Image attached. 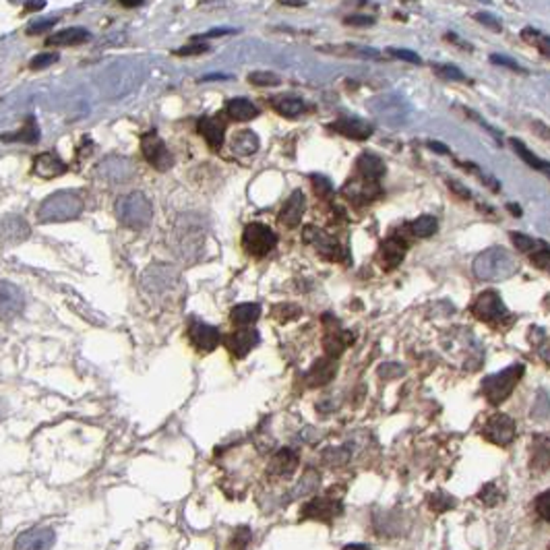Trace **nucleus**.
<instances>
[{"instance_id":"obj_1","label":"nucleus","mask_w":550,"mask_h":550,"mask_svg":"<svg viewBox=\"0 0 550 550\" xmlns=\"http://www.w3.org/2000/svg\"><path fill=\"white\" fill-rule=\"evenodd\" d=\"M519 265L513 255L501 247H492L474 259V275L482 282H505L517 273Z\"/></svg>"},{"instance_id":"obj_2","label":"nucleus","mask_w":550,"mask_h":550,"mask_svg":"<svg viewBox=\"0 0 550 550\" xmlns=\"http://www.w3.org/2000/svg\"><path fill=\"white\" fill-rule=\"evenodd\" d=\"M81 213H83V197L79 192H75V190L52 192L38 207V219L42 224L77 219Z\"/></svg>"},{"instance_id":"obj_3","label":"nucleus","mask_w":550,"mask_h":550,"mask_svg":"<svg viewBox=\"0 0 550 550\" xmlns=\"http://www.w3.org/2000/svg\"><path fill=\"white\" fill-rule=\"evenodd\" d=\"M114 213H116V219L123 226H127L131 230H145L151 224L153 209H151L149 199L143 192L135 190V192L123 195L116 201Z\"/></svg>"},{"instance_id":"obj_4","label":"nucleus","mask_w":550,"mask_h":550,"mask_svg":"<svg viewBox=\"0 0 550 550\" xmlns=\"http://www.w3.org/2000/svg\"><path fill=\"white\" fill-rule=\"evenodd\" d=\"M523 364H511L509 368L497 373V375H490L484 379L482 383V391L486 395V399L492 403V405H499L503 403L511 393L513 389L517 387L519 379L523 377Z\"/></svg>"},{"instance_id":"obj_5","label":"nucleus","mask_w":550,"mask_h":550,"mask_svg":"<svg viewBox=\"0 0 550 550\" xmlns=\"http://www.w3.org/2000/svg\"><path fill=\"white\" fill-rule=\"evenodd\" d=\"M242 247L251 257L263 259L277 247V236L269 226L261 222H253L242 232Z\"/></svg>"},{"instance_id":"obj_6","label":"nucleus","mask_w":550,"mask_h":550,"mask_svg":"<svg viewBox=\"0 0 550 550\" xmlns=\"http://www.w3.org/2000/svg\"><path fill=\"white\" fill-rule=\"evenodd\" d=\"M302 240L306 245H310L316 251V255L325 261H344L346 259L344 247L336 238L329 236L327 232H323L321 228L306 226L302 232Z\"/></svg>"},{"instance_id":"obj_7","label":"nucleus","mask_w":550,"mask_h":550,"mask_svg":"<svg viewBox=\"0 0 550 550\" xmlns=\"http://www.w3.org/2000/svg\"><path fill=\"white\" fill-rule=\"evenodd\" d=\"M472 312L480 318V321H486V323H503L507 316H509V310L507 306L503 304L501 296L492 290H486L482 292L474 304H472Z\"/></svg>"},{"instance_id":"obj_8","label":"nucleus","mask_w":550,"mask_h":550,"mask_svg":"<svg viewBox=\"0 0 550 550\" xmlns=\"http://www.w3.org/2000/svg\"><path fill=\"white\" fill-rule=\"evenodd\" d=\"M482 436L492 445L507 447L515 438V420L507 414H495L486 420L482 428Z\"/></svg>"},{"instance_id":"obj_9","label":"nucleus","mask_w":550,"mask_h":550,"mask_svg":"<svg viewBox=\"0 0 550 550\" xmlns=\"http://www.w3.org/2000/svg\"><path fill=\"white\" fill-rule=\"evenodd\" d=\"M302 517L306 519H316V521H325L332 523L336 517H340L344 513V503L338 499H327V497H314L310 501H306L300 509Z\"/></svg>"},{"instance_id":"obj_10","label":"nucleus","mask_w":550,"mask_h":550,"mask_svg":"<svg viewBox=\"0 0 550 550\" xmlns=\"http://www.w3.org/2000/svg\"><path fill=\"white\" fill-rule=\"evenodd\" d=\"M141 151L143 158L155 168V170H170L174 166V158L170 153V149L166 147V143L155 135V133H145L141 137Z\"/></svg>"},{"instance_id":"obj_11","label":"nucleus","mask_w":550,"mask_h":550,"mask_svg":"<svg viewBox=\"0 0 550 550\" xmlns=\"http://www.w3.org/2000/svg\"><path fill=\"white\" fill-rule=\"evenodd\" d=\"M56 542V534L52 527H32L17 536L13 550H50Z\"/></svg>"},{"instance_id":"obj_12","label":"nucleus","mask_w":550,"mask_h":550,"mask_svg":"<svg viewBox=\"0 0 550 550\" xmlns=\"http://www.w3.org/2000/svg\"><path fill=\"white\" fill-rule=\"evenodd\" d=\"M188 340H190V344L197 350L211 352V350H215L219 346V342H222V336H219V329L217 327H211L207 323L195 321L188 327Z\"/></svg>"},{"instance_id":"obj_13","label":"nucleus","mask_w":550,"mask_h":550,"mask_svg":"<svg viewBox=\"0 0 550 550\" xmlns=\"http://www.w3.org/2000/svg\"><path fill=\"white\" fill-rule=\"evenodd\" d=\"M197 131L201 133V137L207 141V145L211 149H219L226 141V121L215 114V116H203L197 123Z\"/></svg>"},{"instance_id":"obj_14","label":"nucleus","mask_w":550,"mask_h":550,"mask_svg":"<svg viewBox=\"0 0 550 550\" xmlns=\"http://www.w3.org/2000/svg\"><path fill=\"white\" fill-rule=\"evenodd\" d=\"M259 332L257 329H251V327H245V329H236L232 332L226 340V346L230 350V354L234 358H245L253 348H257L259 344Z\"/></svg>"},{"instance_id":"obj_15","label":"nucleus","mask_w":550,"mask_h":550,"mask_svg":"<svg viewBox=\"0 0 550 550\" xmlns=\"http://www.w3.org/2000/svg\"><path fill=\"white\" fill-rule=\"evenodd\" d=\"M304 207H306V201H304V195L302 190H294L286 203L282 205L279 213H277V219L279 224L286 226V228H296L300 224V219L304 215Z\"/></svg>"},{"instance_id":"obj_16","label":"nucleus","mask_w":550,"mask_h":550,"mask_svg":"<svg viewBox=\"0 0 550 550\" xmlns=\"http://www.w3.org/2000/svg\"><path fill=\"white\" fill-rule=\"evenodd\" d=\"M97 174L108 180V182H127L131 176H133V166L129 160L125 158H108L101 162V166L97 168Z\"/></svg>"},{"instance_id":"obj_17","label":"nucleus","mask_w":550,"mask_h":550,"mask_svg":"<svg viewBox=\"0 0 550 550\" xmlns=\"http://www.w3.org/2000/svg\"><path fill=\"white\" fill-rule=\"evenodd\" d=\"M408 253V242L399 236H389L381 242L379 259L385 265V269H395Z\"/></svg>"},{"instance_id":"obj_18","label":"nucleus","mask_w":550,"mask_h":550,"mask_svg":"<svg viewBox=\"0 0 550 550\" xmlns=\"http://www.w3.org/2000/svg\"><path fill=\"white\" fill-rule=\"evenodd\" d=\"M66 170H68V166L52 151H44V153L36 155L34 168H32V172L40 178H56V176H62Z\"/></svg>"},{"instance_id":"obj_19","label":"nucleus","mask_w":550,"mask_h":550,"mask_svg":"<svg viewBox=\"0 0 550 550\" xmlns=\"http://www.w3.org/2000/svg\"><path fill=\"white\" fill-rule=\"evenodd\" d=\"M329 129L344 135V137H348V139H354V141H362V139H368L373 135V127L368 123L356 118V116H344L338 123H334Z\"/></svg>"},{"instance_id":"obj_20","label":"nucleus","mask_w":550,"mask_h":550,"mask_svg":"<svg viewBox=\"0 0 550 550\" xmlns=\"http://www.w3.org/2000/svg\"><path fill=\"white\" fill-rule=\"evenodd\" d=\"M352 336H348V332L340 329V323L336 325V329H327L325 334V340H323V346H325V352L332 360H338L344 350L348 348V344H352Z\"/></svg>"},{"instance_id":"obj_21","label":"nucleus","mask_w":550,"mask_h":550,"mask_svg":"<svg viewBox=\"0 0 550 550\" xmlns=\"http://www.w3.org/2000/svg\"><path fill=\"white\" fill-rule=\"evenodd\" d=\"M271 105L277 114H282L286 118H298L300 114L306 112L304 99L296 97V95H275V97H271Z\"/></svg>"},{"instance_id":"obj_22","label":"nucleus","mask_w":550,"mask_h":550,"mask_svg":"<svg viewBox=\"0 0 550 550\" xmlns=\"http://www.w3.org/2000/svg\"><path fill=\"white\" fill-rule=\"evenodd\" d=\"M91 40V34L83 27H66L62 32L52 34L46 40V46H79Z\"/></svg>"},{"instance_id":"obj_23","label":"nucleus","mask_w":550,"mask_h":550,"mask_svg":"<svg viewBox=\"0 0 550 550\" xmlns=\"http://www.w3.org/2000/svg\"><path fill=\"white\" fill-rule=\"evenodd\" d=\"M228 116L236 123H247L259 116V108L249 97H232L228 101Z\"/></svg>"},{"instance_id":"obj_24","label":"nucleus","mask_w":550,"mask_h":550,"mask_svg":"<svg viewBox=\"0 0 550 550\" xmlns=\"http://www.w3.org/2000/svg\"><path fill=\"white\" fill-rule=\"evenodd\" d=\"M298 468V455L292 449L277 451L269 462V474L273 476H292Z\"/></svg>"},{"instance_id":"obj_25","label":"nucleus","mask_w":550,"mask_h":550,"mask_svg":"<svg viewBox=\"0 0 550 550\" xmlns=\"http://www.w3.org/2000/svg\"><path fill=\"white\" fill-rule=\"evenodd\" d=\"M532 470H550V436H536L532 443Z\"/></svg>"},{"instance_id":"obj_26","label":"nucleus","mask_w":550,"mask_h":550,"mask_svg":"<svg viewBox=\"0 0 550 550\" xmlns=\"http://www.w3.org/2000/svg\"><path fill=\"white\" fill-rule=\"evenodd\" d=\"M509 143H511V147H513V151L532 168V170H538V172H542L548 180H550V162H544V160H540L532 149H527V145L523 143V141H519V139H509Z\"/></svg>"},{"instance_id":"obj_27","label":"nucleus","mask_w":550,"mask_h":550,"mask_svg":"<svg viewBox=\"0 0 550 550\" xmlns=\"http://www.w3.org/2000/svg\"><path fill=\"white\" fill-rule=\"evenodd\" d=\"M356 166H358L360 176L366 178V180H373V182L381 180V176L385 174V162L375 153H362L358 158Z\"/></svg>"},{"instance_id":"obj_28","label":"nucleus","mask_w":550,"mask_h":550,"mask_svg":"<svg viewBox=\"0 0 550 550\" xmlns=\"http://www.w3.org/2000/svg\"><path fill=\"white\" fill-rule=\"evenodd\" d=\"M344 192H346L350 199L375 201V199H379V195H381V186H379L377 182H373V180L362 178V182L350 180V182L344 186Z\"/></svg>"},{"instance_id":"obj_29","label":"nucleus","mask_w":550,"mask_h":550,"mask_svg":"<svg viewBox=\"0 0 550 550\" xmlns=\"http://www.w3.org/2000/svg\"><path fill=\"white\" fill-rule=\"evenodd\" d=\"M259 316H261V306L255 302H242L230 310V323H234L236 327H249L255 321H259Z\"/></svg>"},{"instance_id":"obj_30","label":"nucleus","mask_w":550,"mask_h":550,"mask_svg":"<svg viewBox=\"0 0 550 550\" xmlns=\"http://www.w3.org/2000/svg\"><path fill=\"white\" fill-rule=\"evenodd\" d=\"M334 375H336V364H334L332 358H329V360H316L314 366L308 371L306 381H308L310 387H321V385L332 381Z\"/></svg>"},{"instance_id":"obj_31","label":"nucleus","mask_w":550,"mask_h":550,"mask_svg":"<svg viewBox=\"0 0 550 550\" xmlns=\"http://www.w3.org/2000/svg\"><path fill=\"white\" fill-rule=\"evenodd\" d=\"M230 149L236 155H253L259 149V137L255 131H238L230 141Z\"/></svg>"},{"instance_id":"obj_32","label":"nucleus","mask_w":550,"mask_h":550,"mask_svg":"<svg viewBox=\"0 0 550 550\" xmlns=\"http://www.w3.org/2000/svg\"><path fill=\"white\" fill-rule=\"evenodd\" d=\"M0 304H3L5 316H11V314L21 312V306H23L21 292L15 286H11L9 282H5L3 284V292H0Z\"/></svg>"},{"instance_id":"obj_33","label":"nucleus","mask_w":550,"mask_h":550,"mask_svg":"<svg viewBox=\"0 0 550 550\" xmlns=\"http://www.w3.org/2000/svg\"><path fill=\"white\" fill-rule=\"evenodd\" d=\"M410 230L418 238H428L438 230V222L432 215H420L418 219H414V222L410 224Z\"/></svg>"},{"instance_id":"obj_34","label":"nucleus","mask_w":550,"mask_h":550,"mask_svg":"<svg viewBox=\"0 0 550 550\" xmlns=\"http://www.w3.org/2000/svg\"><path fill=\"white\" fill-rule=\"evenodd\" d=\"M521 38H523L527 44L536 46V48H538L542 54L550 56V36H544V34H542V32H538V29L525 27V29L521 32Z\"/></svg>"},{"instance_id":"obj_35","label":"nucleus","mask_w":550,"mask_h":550,"mask_svg":"<svg viewBox=\"0 0 550 550\" xmlns=\"http://www.w3.org/2000/svg\"><path fill=\"white\" fill-rule=\"evenodd\" d=\"M40 139V131L34 118H27L25 127L17 133V135H7L5 141H25V143H38Z\"/></svg>"},{"instance_id":"obj_36","label":"nucleus","mask_w":550,"mask_h":550,"mask_svg":"<svg viewBox=\"0 0 550 550\" xmlns=\"http://www.w3.org/2000/svg\"><path fill=\"white\" fill-rule=\"evenodd\" d=\"M249 83L257 85V87H275L282 83V79L275 75V73H269V71H255L247 77Z\"/></svg>"},{"instance_id":"obj_37","label":"nucleus","mask_w":550,"mask_h":550,"mask_svg":"<svg viewBox=\"0 0 550 550\" xmlns=\"http://www.w3.org/2000/svg\"><path fill=\"white\" fill-rule=\"evenodd\" d=\"M428 507L434 513H445L447 509H453L455 507V501H453V497H449L445 492H434V495L428 497Z\"/></svg>"},{"instance_id":"obj_38","label":"nucleus","mask_w":550,"mask_h":550,"mask_svg":"<svg viewBox=\"0 0 550 550\" xmlns=\"http://www.w3.org/2000/svg\"><path fill=\"white\" fill-rule=\"evenodd\" d=\"M310 184H312V190L318 199H329L334 195V184L329 178L321 176V174H312L310 176Z\"/></svg>"},{"instance_id":"obj_39","label":"nucleus","mask_w":550,"mask_h":550,"mask_svg":"<svg viewBox=\"0 0 550 550\" xmlns=\"http://www.w3.org/2000/svg\"><path fill=\"white\" fill-rule=\"evenodd\" d=\"M434 73L441 77V79H447V81H466L468 77L458 68V66H453V64H438L436 68H434Z\"/></svg>"},{"instance_id":"obj_40","label":"nucleus","mask_w":550,"mask_h":550,"mask_svg":"<svg viewBox=\"0 0 550 550\" xmlns=\"http://www.w3.org/2000/svg\"><path fill=\"white\" fill-rule=\"evenodd\" d=\"M509 236H511V242L515 245V249L521 251V253H529V251H534L536 245H538L534 238H529V236H525V234H521V232H511Z\"/></svg>"},{"instance_id":"obj_41","label":"nucleus","mask_w":550,"mask_h":550,"mask_svg":"<svg viewBox=\"0 0 550 550\" xmlns=\"http://www.w3.org/2000/svg\"><path fill=\"white\" fill-rule=\"evenodd\" d=\"M249 542H251V529H249L247 525H240V527L236 529V534L232 536L230 550H245Z\"/></svg>"},{"instance_id":"obj_42","label":"nucleus","mask_w":550,"mask_h":550,"mask_svg":"<svg viewBox=\"0 0 550 550\" xmlns=\"http://www.w3.org/2000/svg\"><path fill=\"white\" fill-rule=\"evenodd\" d=\"M536 511L542 519L550 521V490H544L536 497Z\"/></svg>"},{"instance_id":"obj_43","label":"nucleus","mask_w":550,"mask_h":550,"mask_svg":"<svg viewBox=\"0 0 550 550\" xmlns=\"http://www.w3.org/2000/svg\"><path fill=\"white\" fill-rule=\"evenodd\" d=\"M56 60H58V54H54V52H44V54H38L36 58H32L29 66H32L34 71H40V68H46V66L54 64Z\"/></svg>"},{"instance_id":"obj_44","label":"nucleus","mask_w":550,"mask_h":550,"mask_svg":"<svg viewBox=\"0 0 550 550\" xmlns=\"http://www.w3.org/2000/svg\"><path fill=\"white\" fill-rule=\"evenodd\" d=\"M490 62L492 64H499V66H505V68H509V71H517V73H525V68L519 64V62H515V60H511L509 56H501V54H492L490 56Z\"/></svg>"},{"instance_id":"obj_45","label":"nucleus","mask_w":550,"mask_h":550,"mask_svg":"<svg viewBox=\"0 0 550 550\" xmlns=\"http://www.w3.org/2000/svg\"><path fill=\"white\" fill-rule=\"evenodd\" d=\"M499 499H501V495H499V490H497L495 484H486V486L480 490V501L486 503V505H495Z\"/></svg>"},{"instance_id":"obj_46","label":"nucleus","mask_w":550,"mask_h":550,"mask_svg":"<svg viewBox=\"0 0 550 550\" xmlns=\"http://www.w3.org/2000/svg\"><path fill=\"white\" fill-rule=\"evenodd\" d=\"M532 263L542 269V271H550V251H538L532 255Z\"/></svg>"},{"instance_id":"obj_47","label":"nucleus","mask_w":550,"mask_h":550,"mask_svg":"<svg viewBox=\"0 0 550 550\" xmlns=\"http://www.w3.org/2000/svg\"><path fill=\"white\" fill-rule=\"evenodd\" d=\"M344 23L346 25H354V27H371V25H375V17H368V15H352V17H346Z\"/></svg>"},{"instance_id":"obj_48","label":"nucleus","mask_w":550,"mask_h":550,"mask_svg":"<svg viewBox=\"0 0 550 550\" xmlns=\"http://www.w3.org/2000/svg\"><path fill=\"white\" fill-rule=\"evenodd\" d=\"M389 52H391V56H395V58H401V60H408V62H414V64H420V62H422V60H420V56H418L416 52H412V50H403V48H391Z\"/></svg>"},{"instance_id":"obj_49","label":"nucleus","mask_w":550,"mask_h":550,"mask_svg":"<svg viewBox=\"0 0 550 550\" xmlns=\"http://www.w3.org/2000/svg\"><path fill=\"white\" fill-rule=\"evenodd\" d=\"M207 50H209V46L199 44V46H184V48L176 50V54H178V56H197V54H203V52H207Z\"/></svg>"},{"instance_id":"obj_50","label":"nucleus","mask_w":550,"mask_h":550,"mask_svg":"<svg viewBox=\"0 0 550 550\" xmlns=\"http://www.w3.org/2000/svg\"><path fill=\"white\" fill-rule=\"evenodd\" d=\"M56 23V19H48V21H38V23H34V25H29L27 27V34L29 36H36V34H40V32H50V27Z\"/></svg>"},{"instance_id":"obj_51","label":"nucleus","mask_w":550,"mask_h":550,"mask_svg":"<svg viewBox=\"0 0 550 550\" xmlns=\"http://www.w3.org/2000/svg\"><path fill=\"white\" fill-rule=\"evenodd\" d=\"M476 21H480V23H484V25H488V27H492V29H501L503 25H501V21L499 19H495L492 15H488V13H478L476 15Z\"/></svg>"},{"instance_id":"obj_52","label":"nucleus","mask_w":550,"mask_h":550,"mask_svg":"<svg viewBox=\"0 0 550 550\" xmlns=\"http://www.w3.org/2000/svg\"><path fill=\"white\" fill-rule=\"evenodd\" d=\"M447 184H449V188H451V190H453L455 195H460L462 199H466V201H468V199L472 197L470 188H466V186H464L462 182H458V180H447Z\"/></svg>"},{"instance_id":"obj_53","label":"nucleus","mask_w":550,"mask_h":550,"mask_svg":"<svg viewBox=\"0 0 550 550\" xmlns=\"http://www.w3.org/2000/svg\"><path fill=\"white\" fill-rule=\"evenodd\" d=\"M228 34H236V32H234V29H211V32H207V34L197 36L195 40L199 42V40H207V38H222V36H228Z\"/></svg>"},{"instance_id":"obj_54","label":"nucleus","mask_w":550,"mask_h":550,"mask_svg":"<svg viewBox=\"0 0 550 550\" xmlns=\"http://www.w3.org/2000/svg\"><path fill=\"white\" fill-rule=\"evenodd\" d=\"M534 131H536L542 139L550 141V129H548L546 125H542V123H534Z\"/></svg>"},{"instance_id":"obj_55","label":"nucleus","mask_w":550,"mask_h":550,"mask_svg":"<svg viewBox=\"0 0 550 550\" xmlns=\"http://www.w3.org/2000/svg\"><path fill=\"white\" fill-rule=\"evenodd\" d=\"M428 147L436 153H441V155H447L449 153V147L443 145V143H438V141H428Z\"/></svg>"},{"instance_id":"obj_56","label":"nucleus","mask_w":550,"mask_h":550,"mask_svg":"<svg viewBox=\"0 0 550 550\" xmlns=\"http://www.w3.org/2000/svg\"><path fill=\"white\" fill-rule=\"evenodd\" d=\"M344 550H373V548L366 546V544H346Z\"/></svg>"},{"instance_id":"obj_57","label":"nucleus","mask_w":550,"mask_h":550,"mask_svg":"<svg viewBox=\"0 0 550 550\" xmlns=\"http://www.w3.org/2000/svg\"><path fill=\"white\" fill-rule=\"evenodd\" d=\"M507 207H509V211H513V213H515V217H521V207H517V205H513V203H511V205H507Z\"/></svg>"},{"instance_id":"obj_58","label":"nucleus","mask_w":550,"mask_h":550,"mask_svg":"<svg viewBox=\"0 0 550 550\" xmlns=\"http://www.w3.org/2000/svg\"><path fill=\"white\" fill-rule=\"evenodd\" d=\"M44 5H27V11H42Z\"/></svg>"}]
</instances>
